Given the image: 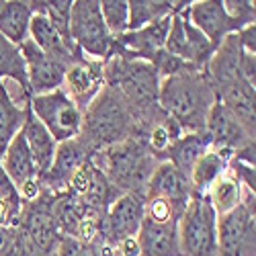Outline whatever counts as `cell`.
<instances>
[{
  "label": "cell",
  "instance_id": "6da1fadb",
  "mask_svg": "<svg viewBox=\"0 0 256 256\" xmlns=\"http://www.w3.org/2000/svg\"><path fill=\"white\" fill-rule=\"evenodd\" d=\"M205 74L216 98L226 104L250 132H254L256 56L242 52L236 35H228L209 60Z\"/></svg>",
  "mask_w": 256,
  "mask_h": 256
},
{
  "label": "cell",
  "instance_id": "7a4b0ae2",
  "mask_svg": "<svg viewBox=\"0 0 256 256\" xmlns=\"http://www.w3.org/2000/svg\"><path fill=\"white\" fill-rule=\"evenodd\" d=\"M104 84L117 90L134 111L142 138L166 115L158 104L160 76L150 62L111 54L104 60Z\"/></svg>",
  "mask_w": 256,
  "mask_h": 256
},
{
  "label": "cell",
  "instance_id": "3957f363",
  "mask_svg": "<svg viewBox=\"0 0 256 256\" xmlns=\"http://www.w3.org/2000/svg\"><path fill=\"white\" fill-rule=\"evenodd\" d=\"M216 100V92L203 70L188 68L160 80L158 104L162 113L180 127L182 134H201Z\"/></svg>",
  "mask_w": 256,
  "mask_h": 256
},
{
  "label": "cell",
  "instance_id": "277c9868",
  "mask_svg": "<svg viewBox=\"0 0 256 256\" xmlns=\"http://www.w3.org/2000/svg\"><path fill=\"white\" fill-rule=\"evenodd\" d=\"M82 142L96 154L104 148H111L130 138H142L140 123L123 96L106 86L82 113Z\"/></svg>",
  "mask_w": 256,
  "mask_h": 256
},
{
  "label": "cell",
  "instance_id": "5b68a950",
  "mask_svg": "<svg viewBox=\"0 0 256 256\" xmlns=\"http://www.w3.org/2000/svg\"><path fill=\"white\" fill-rule=\"evenodd\" d=\"M92 162L121 195H146V186L160 164L144 138H130L104 148L92 156Z\"/></svg>",
  "mask_w": 256,
  "mask_h": 256
},
{
  "label": "cell",
  "instance_id": "8992f818",
  "mask_svg": "<svg viewBox=\"0 0 256 256\" xmlns=\"http://www.w3.org/2000/svg\"><path fill=\"white\" fill-rule=\"evenodd\" d=\"M184 207L164 199H146L144 222L138 232L140 256H180L178 220Z\"/></svg>",
  "mask_w": 256,
  "mask_h": 256
},
{
  "label": "cell",
  "instance_id": "52a82bcc",
  "mask_svg": "<svg viewBox=\"0 0 256 256\" xmlns=\"http://www.w3.org/2000/svg\"><path fill=\"white\" fill-rule=\"evenodd\" d=\"M180 256H220L218 216L207 195L195 193L178 220Z\"/></svg>",
  "mask_w": 256,
  "mask_h": 256
},
{
  "label": "cell",
  "instance_id": "ba28073f",
  "mask_svg": "<svg viewBox=\"0 0 256 256\" xmlns=\"http://www.w3.org/2000/svg\"><path fill=\"white\" fill-rule=\"evenodd\" d=\"M70 39L86 58L92 60L109 58L115 39L104 27L98 0H76V2H72Z\"/></svg>",
  "mask_w": 256,
  "mask_h": 256
},
{
  "label": "cell",
  "instance_id": "9c48e42d",
  "mask_svg": "<svg viewBox=\"0 0 256 256\" xmlns=\"http://www.w3.org/2000/svg\"><path fill=\"white\" fill-rule=\"evenodd\" d=\"M29 109L58 144L74 140L82 132V111L62 88L31 96Z\"/></svg>",
  "mask_w": 256,
  "mask_h": 256
},
{
  "label": "cell",
  "instance_id": "30bf717a",
  "mask_svg": "<svg viewBox=\"0 0 256 256\" xmlns=\"http://www.w3.org/2000/svg\"><path fill=\"white\" fill-rule=\"evenodd\" d=\"M18 230L23 232L25 240L33 246L48 252L58 250V242L62 236L54 218V193L44 188L37 199L23 205Z\"/></svg>",
  "mask_w": 256,
  "mask_h": 256
},
{
  "label": "cell",
  "instance_id": "8fae6325",
  "mask_svg": "<svg viewBox=\"0 0 256 256\" xmlns=\"http://www.w3.org/2000/svg\"><path fill=\"white\" fill-rule=\"evenodd\" d=\"M252 209L238 205L218 218L220 256H256V218Z\"/></svg>",
  "mask_w": 256,
  "mask_h": 256
},
{
  "label": "cell",
  "instance_id": "7c38bea8",
  "mask_svg": "<svg viewBox=\"0 0 256 256\" xmlns=\"http://www.w3.org/2000/svg\"><path fill=\"white\" fill-rule=\"evenodd\" d=\"M203 134L209 140L211 150H218L228 158H232L234 152L254 144V132H250L220 100H216V104L211 106Z\"/></svg>",
  "mask_w": 256,
  "mask_h": 256
},
{
  "label": "cell",
  "instance_id": "4fadbf2b",
  "mask_svg": "<svg viewBox=\"0 0 256 256\" xmlns=\"http://www.w3.org/2000/svg\"><path fill=\"white\" fill-rule=\"evenodd\" d=\"M104 88V60H92L86 56L76 58L66 68L62 90L84 113L96 94Z\"/></svg>",
  "mask_w": 256,
  "mask_h": 256
},
{
  "label": "cell",
  "instance_id": "5bb4252c",
  "mask_svg": "<svg viewBox=\"0 0 256 256\" xmlns=\"http://www.w3.org/2000/svg\"><path fill=\"white\" fill-rule=\"evenodd\" d=\"M0 168L4 170L8 180L16 186L23 203H29V201L37 199L39 193L44 190V186H41V176L37 172V166L33 162V156H31L29 148L25 144V138L20 136V132L14 136V140L6 148L2 160H0Z\"/></svg>",
  "mask_w": 256,
  "mask_h": 256
},
{
  "label": "cell",
  "instance_id": "9a60e30c",
  "mask_svg": "<svg viewBox=\"0 0 256 256\" xmlns=\"http://www.w3.org/2000/svg\"><path fill=\"white\" fill-rule=\"evenodd\" d=\"M146 195L125 193L121 195L104 216V244L117 246L123 240L136 238L144 222Z\"/></svg>",
  "mask_w": 256,
  "mask_h": 256
},
{
  "label": "cell",
  "instance_id": "2e32d148",
  "mask_svg": "<svg viewBox=\"0 0 256 256\" xmlns=\"http://www.w3.org/2000/svg\"><path fill=\"white\" fill-rule=\"evenodd\" d=\"M20 56L25 60L27 68V82L31 96L46 94L52 90L62 88L64 74H66V64L41 52L31 39L20 46Z\"/></svg>",
  "mask_w": 256,
  "mask_h": 256
},
{
  "label": "cell",
  "instance_id": "e0dca14e",
  "mask_svg": "<svg viewBox=\"0 0 256 256\" xmlns=\"http://www.w3.org/2000/svg\"><path fill=\"white\" fill-rule=\"evenodd\" d=\"M92 156L94 154L90 152V148L82 142L80 136L74 138V140L58 144L52 168L46 172V176L41 178V186L48 188L54 195L64 193L68 182H70V178L74 176V172L84 162H88Z\"/></svg>",
  "mask_w": 256,
  "mask_h": 256
},
{
  "label": "cell",
  "instance_id": "ac0fdd59",
  "mask_svg": "<svg viewBox=\"0 0 256 256\" xmlns=\"http://www.w3.org/2000/svg\"><path fill=\"white\" fill-rule=\"evenodd\" d=\"M184 14L188 18V23L195 29H199L216 50L224 44V39L228 35L238 33L236 25L232 23V18L224 8V2H218V0L188 2V6L184 8Z\"/></svg>",
  "mask_w": 256,
  "mask_h": 256
},
{
  "label": "cell",
  "instance_id": "d6986e66",
  "mask_svg": "<svg viewBox=\"0 0 256 256\" xmlns=\"http://www.w3.org/2000/svg\"><path fill=\"white\" fill-rule=\"evenodd\" d=\"M193 195L195 190L188 176L182 174L170 162H160L146 186V199H164L182 207H186Z\"/></svg>",
  "mask_w": 256,
  "mask_h": 256
},
{
  "label": "cell",
  "instance_id": "ffe728a7",
  "mask_svg": "<svg viewBox=\"0 0 256 256\" xmlns=\"http://www.w3.org/2000/svg\"><path fill=\"white\" fill-rule=\"evenodd\" d=\"M29 39H31L33 44H35L41 52H44V54H48V56H52V58L64 62L66 66H70V64H72L76 58L84 56V54L72 44V41L64 39V37L56 31V27L50 23V18H48L46 14H33V16H31Z\"/></svg>",
  "mask_w": 256,
  "mask_h": 256
},
{
  "label": "cell",
  "instance_id": "44dd1931",
  "mask_svg": "<svg viewBox=\"0 0 256 256\" xmlns=\"http://www.w3.org/2000/svg\"><path fill=\"white\" fill-rule=\"evenodd\" d=\"M20 136L25 138V144H27L29 152L33 156V162L37 166V172H39L41 178H44L46 172L52 168L58 142L50 136V132L46 130V127L39 123V119L31 113L29 106H27L25 123H23V127H20Z\"/></svg>",
  "mask_w": 256,
  "mask_h": 256
},
{
  "label": "cell",
  "instance_id": "7402d4cb",
  "mask_svg": "<svg viewBox=\"0 0 256 256\" xmlns=\"http://www.w3.org/2000/svg\"><path fill=\"white\" fill-rule=\"evenodd\" d=\"M31 16L33 12L29 2H23V0H0V35L20 48L29 39Z\"/></svg>",
  "mask_w": 256,
  "mask_h": 256
},
{
  "label": "cell",
  "instance_id": "603a6c76",
  "mask_svg": "<svg viewBox=\"0 0 256 256\" xmlns=\"http://www.w3.org/2000/svg\"><path fill=\"white\" fill-rule=\"evenodd\" d=\"M209 140L207 136L201 134H182L172 146L168 148L162 156V162H170L174 168H178L182 174H190L195 162L209 150Z\"/></svg>",
  "mask_w": 256,
  "mask_h": 256
},
{
  "label": "cell",
  "instance_id": "cb8c5ba5",
  "mask_svg": "<svg viewBox=\"0 0 256 256\" xmlns=\"http://www.w3.org/2000/svg\"><path fill=\"white\" fill-rule=\"evenodd\" d=\"M188 2H170V0H130L127 8H130V25L127 31H138L150 23L176 14L184 10Z\"/></svg>",
  "mask_w": 256,
  "mask_h": 256
},
{
  "label": "cell",
  "instance_id": "d4e9b609",
  "mask_svg": "<svg viewBox=\"0 0 256 256\" xmlns=\"http://www.w3.org/2000/svg\"><path fill=\"white\" fill-rule=\"evenodd\" d=\"M29 104H18L12 100V96L6 92L4 84L0 82V160H2L6 148L14 140V136L20 132V127L27 117Z\"/></svg>",
  "mask_w": 256,
  "mask_h": 256
},
{
  "label": "cell",
  "instance_id": "484cf974",
  "mask_svg": "<svg viewBox=\"0 0 256 256\" xmlns=\"http://www.w3.org/2000/svg\"><path fill=\"white\" fill-rule=\"evenodd\" d=\"M228 160H230L228 156L209 148V150L195 162L193 170H190V174H188V180L193 184L195 193H199V195L207 193V188L228 170Z\"/></svg>",
  "mask_w": 256,
  "mask_h": 256
},
{
  "label": "cell",
  "instance_id": "4316f807",
  "mask_svg": "<svg viewBox=\"0 0 256 256\" xmlns=\"http://www.w3.org/2000/svg\"><path fill=\"white\" fill-rule=\"evenodd\" d=\"M207 199L216 211V216H226V213L234 211L240 203H242V184L234 178V174L230 170L213 182L209 188H207Z\"/></svg>",
  "mask_w": 256,
  "mask_h": 256
},
{
  "label": "cell",
  "instance_id": "83f0119b",
  "mask_svg": "<svg viewBox=\"0 0 256 256\" xmlns=\"http://www.w3.org/2000/svg\"><path fill=\"white\" fill-rule=\"evenodd\" d=\"M0 80L16 84L20 90L31 96L27 82V68L23 56H20V48L10 44L2 35H0Z\"/></svg>",
  "mask_w": 256,
  "mask_h": 256
},
{
  "label": "cell",
  "instance_id": "f1b7e54d",
  "mask_svg": "<svg viewBox=\"0 0 256 256\" xmlns=\"http://www.w3.org/2000/svg\"><path fill=\"white\" fill-rule=\"evenodd\" d=\"M23 205L25 203L16 186L0 168V228H16L20 222V213H23Z\"/></svg>",
  "mask_w": 256,
  "mask_h": 256
},
{
  "label": "cell",
  "instance_id": "f546056e",
  "mask_svg": "<svg viewBox=\"0 0 256 256\" xmlns=\"http://www.w3.org/2000/svg\"><path fill=\"white\" fill-rule=\"evenodd\" d=\"M100 4V16L104 20L106 31L111 33L113 39L127 33L130 25V8H127V0H98Z\"/></svg>",
  "mask_w": 256,
  "mask_h": 256
},
{
  "label": "cell",
  "instance_id": "4dcf8cb0",
  "mask_svg": "<svg viewBox=\"0 0 256 256\" xmlns=\"http://www.w3.org/2000/svg\"><path fill=\"white\" fill-rule=\"evenodd\" d=\"M224 8L238 31L244 29L246 25H252L256 18V6L250 0H226Z\"/></svg>",
  "mask_w": 256,
  "mask_h": 256
},
{
  "label": "cell",
  "instance_id": "1f68e13d",
  "mask_svg": "<svg viewBox=\"0 0 256 256\" xmlns=\"http://www.w3.org/2000/svg\"><path fill=\"white\" fill-rule=\"evenodd\" d=\"M56 256H102V250L98 244L80 242L74 238H60Z\"/></svg>",
  "mask_w": 256,
  "mask_h": 256
},
{
  "label": "cell",
  "instance_id": "d6a6232c",
  "mask_svg": "<svg viewBox=\"0 0 256 256\" xmlns=\"http://www.w3.org/2000/svg\"><path fill=\"white\" fill-rule=\"evenodd\" d=\"M238 39V46L242 48V52L256 56V23L246 25L244 29H240L238 33H234Z\"/></svg>",
  "mask_w": 256,
  "mask_h": 256
},
{
  "label": "cell",
  "instance_id": "836d02e7",
  "mask_svg": "<svg viewBox=\"0 0 256 256\" xmlns=\"http://www.w3.org/2000/svg\"><path fill=\"white\" fill-rule=\"evenodd\" d=\"M20 234H23V232H20ZM20 256H56V252L41 250V248L33 246L31 242H27V240H25V236H23V254H20Z\"/></svg>",
  "mask_w": 256,
  "mask_h": 256
}]
</instances>
